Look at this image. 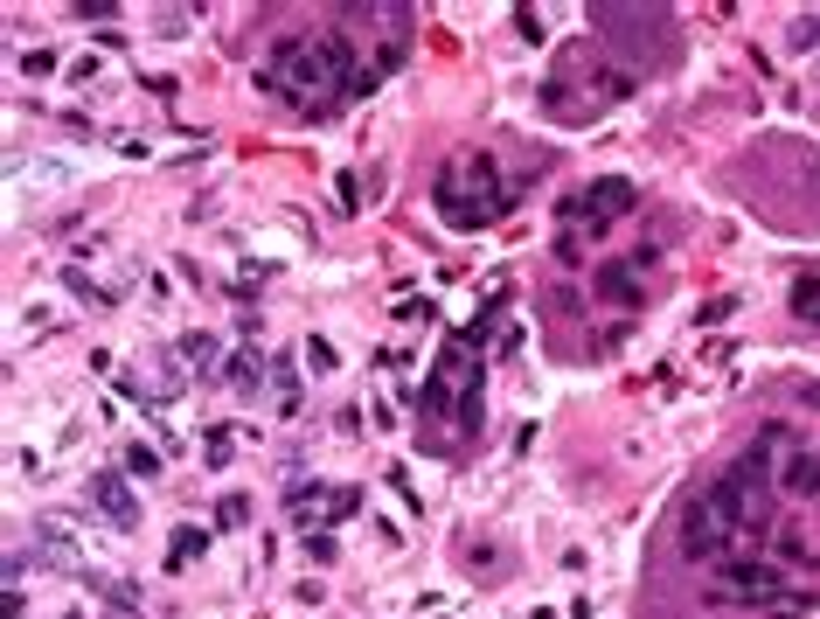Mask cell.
<instances>
[{"mask_svg": "<svg viewBox=\"0 0 820 619\" xmlns=\"http://www.w3.org/2000/svg\"><path fill=\"white\" fill-rule=\"evenodd\" d=\"M383 77L390 70L362 63V49L348 35H278L258 63V91L299 119H334L348 98H369Z\"/></svg>", "mask_w": 820, "mask_h": 619, "instance_id": "1", "label": "cell"}, {"mask_svg": "<svg viewBox=\"0 0 820 619\" xmlns=\"http://www.w3.org/2000/svg\"><path fill=\"white\" fill-rule=\"evenodd\" d=\"M431 202H438V216L452 230H480V223H501L515 209V188H501L494 154H466V160H452V167H438Z\"/></svg>", "mask_w": 820, "mask_h": 619, "instance_id": "2", "label": "cell"}, {"mask_svg": "<svg viewBox=\"0 0 820 619\" xmlns=\"http://www.w3.org/2000/svg\"><path fill=\"white\" fill-rule=\"evenodd\" d=\"M675 543H682V557H695V564H737V557H758V550H765V536H751V529L723 508L716 487H702V494L682 501Z\"/></svg>", "mask_w": 820, "mask_h": 619, "instance_id": "3", "label": "cell"}, {"mask_svg": "<svg viewBox=\"0 0 820 619\" xmlns=\"http://www.w3.org/2000/svg\"><path fill=\"white\" fill-rule=\"evenodd\" d=\"M633 202H640V188H633L626 174H605V181H591V188H577V195L563 202V223H584V230L598 237L605 223L633 216Z\"/></svg>", "mask_w": 820, "mask_h": 619, "instance_id": "4", "label": "cell"}, {"mask_svg": "<svg viewBox=\"0 0 820 619\" xmlns=\"http://www.w3.org/2000/svg\"><path fill=\"white\" fill-rule=\"evenodd\" d=\"M779 592H786V578H779V564L772 557H737V564H723V606H758V613H772L779 606Z\"/></svg>", "mask_w": 820, "mask_h": 619, "instance_id": "5", "label": "cell"}, {"mask_svg": "<svg viewBox=\"0 0 820 619\" xmlns=\"http://www.w3.org/2000/svg\"><path fill=\"white\" fill-rule=\"evenodd\" d=\"M84 501H91V515H105L112 529H139V494H133V473H126V466H105V473H91Z\"/></svg>", "mask_w": 820, "mask_h": 619, "instance_id": "6", "label": "cell"}, {"mask_svg": "<svg viewBox=\"0 0 820 619\" xmlns=\"http://www.w3.org/2000/svg\"><path fill=\"white\" fill-rule=\"evenodd\" d=\"M772 480H779V494H793V501H820V453H814V439L786 432V446H779V460H772Z\"/></svg>", "mask_w": 820, "mask_h": 619, "instance_id": "7", "label": "cell"}, {"mask_svg": "<svg viewBox=\"0 0 820 619\" xmlns=\"http://www.w3.org/2000/svg\"><path fill=\"white\" fill-rule=\"evenodd\" d=\"M591 293L633 313L640 300H647V265H633V258H605V265L591 272Z\"/></svg>", "mask_w": 820, "mask_h": 619, "instance_id": "8", "label": "cell"}, {"mask_svg": "<svg viewBox=\"0 0 820 619\" xmlns=\"http://www.w3.org/2000/svg\"><path fill=\"white\" fill-rule=\"evenodd\" d=\"M35 564H49V571H84V550L70 543L63 522H35Z\"/></svg>", "mask_w": 820, "mask_h": 619, "instance_id": "9", "label": "cell"}, {"mask_svg": "<svg viewBox=\"0 0 820 619\" xmlns=\"http://www.w3.org/2000/svg\"><path fill=\"white\" fill-rule=\"evenodd\" d=\"M174 355H181L202 383H223V341H216V334H202V327H195V334H181V348H174Z\"/></svg>", "mask_w": 820, "mask_h": 619, "instance_id": "10", "label": "cell"}, {"mask_svg": "<svg viewBox=\"0 0 820 619\" xmlns=\"http://www.w3.org/2000/svg\"><path fill=\"white\" fill-rule=\"evenodd\" d=\"M223 383H230L237 397H258V390L272 383V362H258V355L244 348V355H230V362H223Z\"/></svg>", "mask_w": 820, "mask_h": 619, "instance_id": "11", "label": "cell"}, {"mask_svg": "<svg viewBox=\"0 0 820 619\" xmlns=\"http://www.w3.org/2000/svg\"><path fill=\"white\" fill-rule=\"evenodd\" d=\"M765 557H772L779 571H807V564H814V550H807L793 529H772V536H765Z\"/></svg>", "mask_w": 820, "mask_h": 619, "instance_id": "12", "label": "cell"}, {"mask_svg": "<svg viewBox=\"0 0 820 619\" xmlns=\"http://www.w3.org/2000/svg\"><path fill=\"white\" fill-rule=\"evenodd\" d=\"M202 550H209V529L181 522V529H174V550H167V571H188V564H195Z\"/></svg>", "mask_w": 820, "mask_h": 619, "instance_id": "13", "label": "cell"}, {"mask_svg": "<svg viewBox=\"0 0 820 619\" xmlns=\"http://www.w3.org/2000/svg\"><path fill=\"white\" fill-rule=\"evenodd\" d=\"M272 397H278V411H299V355L272 362Z\"/></svg>", "mask_w": 820, "mask_h": 619, "instance_id": "14", "label": "cell"}, {"mask_svg": "<svg viewBox=\"0 0 820 619\" xmlns=\"http://www.w3.org/2000/svg\"><path fill=\"white\" fill-rule=\"evenodd\" d=\"M793 313H800L807 327H820V265H814V272H800V279H793Z\"/></svg>", "mask_w": 820, "mask_h": 619, "instance_id": "15", "label": "cell"}, {"mask_svg": "<svg viewBox=\"0 0 820 619\" xmlns=\"http://www.w3.org/2000/svg\"><path fill=\"white\" fill-rule=\"evenodd\" d=\"M126 473H133V480H160L167 466H160V453H153L146 439H133V446H126Z\"/></svg>", "mask_w": 820, "mask_h": 619, "instance_id": "16", "label": "cell"}, {"mask_svg": "<svg viewBox=\"0 0 820 619\" xmlns=\"http://www.w3.org/2000/svg\"><path fill=\"white\" fill-rule=\"evenodd\" d=\"M105 613H112V619H133V613H139V585L112 578V585H105Z\"/></svg>", "mask_w": 820, "mask_h": 619, "instance_id": "17", "label": "cell"}, {"mask_svg": "<svg viewBox=\"0 0 820 619\" xmlns=\"http://www.w3.org/2000/svg\"><path fill=\"white\" fill-rule=\"evenodd\" d=\"M63 286H70L77 300H91V307H112V293H105V286H91V272H77V265H63Z\"/></svg>", "mask_w": 820, "mask_h": 619, "instance_id": "18", "label": "cell"}, {"mask_svg": "<svg viewBox=\"0 0 820 619\" xmlns=\"http://www.w3.org/2000/svg\"><path fill=\"white\" fill-rule=\"evenodd\" d=\"M299 362H306L313 376H334V341H320V334H306V348H299Z\"/></svg>", "mask_w": 820, "mask_h": 619, "instance_id": "19", "label": "cell"}, {"mask_svg": "<svg viewBox=\"0 0 820 619\" xmlns=\"http://www.w3.org/2000/svg\"><path fill=\"white\" fill-rule=\"evenodd\" d=\"M793 56H820V14H800L793 21Z\"/></svg>", "mask_w": 820, "mask_h": 619, "instance_id": "20", "label": "cell"}, {"mask_svg": "<svg viewBox=\"0 0 820 619\" xmlns=\"http://www.w3.org/2000/svg\"><path fill=\"white\" fill-rule=\"evenodd\" d=\"M584 237H591L584 223H563V237H556V258H563V265H584Z\"/></svg>", "mask_w": 820, "mask_h": 619, "instance_id": "21", "label": "cell"}, {"mask_svg": "<svg viewBox=\"0 0 820 619\" xmlns=\"http://www.w3.org/2000/svg\"><path fill=\"white\" fill-rule=\"evenodd\" d=\"M737 313V293H716V300H702V313H695V327H723Z\"/></svg>", "mask_w": 820, "mask_h": 619, "instance_id": "22", "label": "cell"}, {"mask_svg": "<svg viewBox=\"0 0 820 619\" xmlns=\"http://www.w3.org/2000/svg\"><path fill=\"white\" fill-rule=\"evenodd\" d=\"M244 515H251L244 494H223V501H216V529H244Z\"/></svg>", "mask_w": 820, "mask_h": 619, "instance_id": "23", "label": "cell"}, {"mask_svg": "<svg viewBox=\"0 0 820 619\" xmlns=\"http://www.w3.org/2000/svg\"><path fill=\"white\" fill-rule=\"evenodd\" d=\"M355 508H362L355 487H334V494H327V522H341V515H355Z\"/></svg>", "mask_w": 820, "mask_h": 619, "instance_id": "24", "label": "cell"}, {"mask_svg": "<svg viewBox=\"0 0 820 619\" xmlns=\"http://www.w3.org/2000/svg\"><path fill=\"white\" fill-rule=\"evenodd\" d=\"M800 613H814V592H793V599H779L765 619H800Z\"/></svg>", "mask_w": 820, "mask_h": 619, "instance_id": "25", "label": "cell"}, {"mask_svg": "<svg viewBox=\"0 0 820 619\" xmlns=\"http://www.w3.org/2000/svg\"><path fill=\"white\" fill-rule=\"evenodd\" d=\"M306 557H313V564H334V536H327V529H306Z\"/></svg>", "mask_w": 820, "mask_h": 619, "instance_id": "26", "label": "cell"}, {"mask_svg": "<svg viewBox=\"0 0 820 619\" xmlns=\"http://www.w3.org/2000/svg\"><path fill=\"white\" fill-rule=\"evenodd\" d=\"M515 28H522L529 42H543V14H536V7H515Z\"/></svg>", "mask_w": 820, "mask_h": 619, "instance_id": "27", "label": "cell"}, {"mask_svg": "<svg viewBox=\"0 0 820 619\" xmlns=\"http://www.w3.org/2000/svg\"><path fill=\"white\" fill-rule=\"evenodd\" d=\"M49 70H56V56H49V49H35V56H21V77H49Z\"/></svg>", "mask_w": 820, "mask_h": 619, "instance_id": "28", "label": "cell"}, {"mask_svg": "<svg viewBox=\"0 0 820 619\" xmlns=\"http://www.w3.org/2000/svg\"><path fill=\"white\" fill-rule=\"evenodd\" d=\"M202 453H209V466H223V460H230V432H209V446H202Z\"/></svg>", "mask_w": 820, "mask_h": 619, "instance_id": "29", "label": "cell"}]
</instances>
